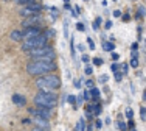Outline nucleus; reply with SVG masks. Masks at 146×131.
<instances>
[{"instance_id":"b1692460","label":"nucleus","mask_w":146,"mask_h":131,"mask_svg":"<svg viewBox=\"0 0 146 131\" xmlns=\"http://www.w3.org/2000/svg\"><path fill=\"white\" fill-rule=\"evenodd\" d=\"M84 74H86V75H92V74H93V69L90 67V66H87V67L84 69Z\"/></svg>"},{"instance_id":"0eeeda50","label":"nucleus","mask_w":146,"mask_h":131,"mask_svg":"<svg viewBox=\"0 0 146 131\" xmlns=\"http://www.w3.org/2000/svg\"><path fill=\"white\" fill-rule=\"evenodd\" d=\"M40 33L42 31H40V28L37 25L27 27V28H23V31H22V41L30 39V37H34V36H37V34H40Z\"/></svg>"},{"instance_id":"7c9ffc66","label":"nucleus","mask_w":146,"mask_h":131,"mask_svg":"<svg viewBox=\"0 0 146 131\" xmlns=\"http://www.w3.org/2000/svg\"><path fill=\"white\" fill-rule=\"evenodd\" d=\"M30 2H33V0H17V3H19L20 6H22V5H27V3H30Z\"/></svg>"},{"instance_id":"39448f33","label":"nucleus","mask_w":146,"mask_h":131,"mask_svg":"<svg viewBox=\"0 0 146 131\" xmlns=\"http://www.w3.org/2000/svg\"><path fill=\"white\" fill-rule=\"evenodd\" d=\"M48 42V37L45 36L44 33L37 34L34 37H30V39H25L22 44V51H30L33 49H37V47H42V45H47Z\"/></svg>"},{"instance_id":"cd10ccee","label":"nucleus","mask_w":146,"mask_h":131,"mask_svg":"<svg viewBox=\"0 0 146 131\" xmlns=\"http://www.w3.org/2000/svg\"><path fill=\"white\" fill-rule=\"evenodd\" d=\"M121 77H123V74H121V72H118V70H115V80L117 81H121Z\"/></svg>"},{"instance_id":"6ab92c4d","label":"nucleus","mask_w":146,"mask_h":131,"mask_svg":"<svg viewBox=\"0 0 146 131\" xmlns=\"http://www.w3.org/2000/svg\"><path fill=\"white\" fill-rule=\"evenodd\" d=\"M131 66L132 67H138V59H137V56H132V59H131Z\"/></svg>"},{"instance_id":"a19ab883","label":"nucleus","mask_w":146,"mask_h":131,"mask_svg":"<svg viewBox=\"0 0 146 131\" xmlns=\"http://www.w3.org/2000/svg\"><path fill=\"white\" fill-rule=\"evenodd\" d=\"M110 69H112V70L115 72V70H118V66H117V64H112V66H110Z\"/></svg>"},{"instance_id":"7ed1b4c3","label":"nucleus","mask_w":146,"mask_h":131,"mask_svg":"<svg viewBox=\"0 0 146 131\" xmlns=\"http://www.w3.org/2000/svg\"><path fill=\"white\" fill-rule=\"evenodd\" d=\"M45 77H40L36 80V86L39 89H44V91H54V89H58L59 86H61V80H59L58 75L51 74V72H48V74H44Z\"/></svg>"},{"instance_id":"423d86ee","label":"nucleus","mask_w":146,"mask_h":131,"mask_svg":"<svg viewBox=\"0 0 146 131\" xmlns=\"http://www.w3.org/2000/svg\"><path fill=\"white\" fill-rule=\"evenodd\" d=\"M40 9H42V5L33 0V2L27 3V5H22V8L19 9V14L22 16V17H28V16H31V14H36V13H39Z\"/></svg>"},{"instance_id":"ddd939ff","label":"nucleus","mask_w":146,"mask_h":131,"mask_svg":"<svg viewBox=\"0 0 146 131\" xmlns=\"http://www.w3.org/2000/svg\"><path fill=\"white\" fill-rule=\"evenodd\" d=\"M103 49H104V51H113L115 50V44L113 42H103Z\"/></svg>"},{"instance_id":"f03ea898","label":"nucleus","mask_w":146,"mask_h":131,"mask_svg":"<svg viewBox=\"0 0 146 131\" xmlns=\"http://www.w3.org/2000/svg\"><path fill=\"white\" fill-rule=\"evenodd\" d=\"M34 105L36 106H44V108H54L58 103V95L54 91H44L40 89L36 95H34Z\"/></svg>"},{"instance_id":"4468645a","label":"nucleus","mask_w":146,"mask_h":131,"mask_svg":"<svg viewBox=\"0 0 146 131\" xmlns=\"http://www.w3.org/2000/svg\"><path fill=\"white\" fill-rule=\"evenodd\" d=\"M89 92H90V97H92L93 100H96V98L100 97V91L95 88V86H93V88H90V89H89Z\"/></svg>"},{"instance_id":"f3484780","label":"nucleus","mask_w":146,"mask_h":131,"mask_svg":"<svg viewBox=\"0 0 146 131\" xmlns=\"http://www.w3.org/2000/svg\"><path fill=\"white\" fill-rule=\"evenodd\" d=\"M76 130H78V131H82V130H86V126H84V120H79V122H78V125H76Z\"/></svg>"},{"instance_id":"4be33fe9","label":"nucleus","mask_w":146,"mask_h":131,"mask_svg":"<svg viewBox=\"0 0 146 131\" xmlns=\"http://www.w3.org/2000/svg\"><path fill=\"white\" fill-rule=\"evenodd\" d=\"M126 117H127V119H132V117H134V111H132L131 108L126 109Z\"/></svg>"},{"instance_id":"9d476101","label":"nucleus","mask_w":146,"mask_h":131,"mask_svg":"<svg viewBox=\"0 0 146 131\" xmlns=\"http://www.w3.org/2000/svg\"><path fill=\"white\" fill-rule=\"evenodd\" d=\"M33 122L36 125V130H50L48 119H44V117H39V116H33Z\"/></svg>"},{"instance_id":"a211bd4d","label":"nucleus","mask_w":146,"mask_h":131,"mask_svg":"<svg viewBox=\"0 0 146 131\" xmlns=\"http://www.w3.org/2000/svg\"><path fill=\"white\" fill-rule=\"evenodd\" d=\"M84 86L87 89H90V88H93V86H95V83H93L92 80H84Z\"/></svg>"},{"instance_id":"2f4dec72","label":"nucleus","mask_w":146,"mask_h":131,"mask_svg":"<svg viewBox=\"0 0 146 131\" xmlns=\"http://www.w3.org/2000/svg\"><path fill=\"white\" fill-rule=\"evenodd\" d=\"M89 61H90V58L87 56V55H82V63H86V64H87Z\"/></svg>"},{"instance_id":"9b49d317","label":"nucleus","mask_w":146,"mask_h":131,"mask_svg":"<svg viewBox=\"0 0 146 131\" xmlns=\"http://www.w3.org/2000/svg\"><path fill=\"white\" fill-rule=\"evenodd\" d=\"M9 39L14 41V42H20V41H22V31H19V30H13V31L9 33Z\"/></svg>"},{"instance_id":"c756f323","label":"nucleus","mask_w":146,"mask_h":131,"mask_svg":"<svg viewBox=\"0 0 146 131\" xmlns=\"http://www.w3.org/2000/svg\"><path fill=\"white\" fill-rule=\"evenodd\" d=\"M112 27H113V23L110 22V20H107V22H106V25H104V28H106V30H110Z\"/></svg>"},{"instance_id":"79ce46f5","label":"nucleus","mask_w":146,"mask_h":131,"mask_svg":"<svg viewBox=\"0 0 146 131\" xmlns=\"http://www.w3.org/2000/svg\"><path fill=\"white\" fill-rule=\"evenodd\" d=\"M75 88L79 89V88H81V83H79V81H75Z\"/></svg>"},{"instance_id":"412c9836","label":"nucleus","mask_w":146,"mask_h":131,"mask_svg":"<svg viewBox=\"0 0 146 131\" xmlns=\"http://www.w3.org/2000/svg\"><path fill=\"white\" fill-rule=\"evenodd\" d=\"M140 117H141V120H146V111H145V106H141V108H140Z\"/></svg>"},{"instance_id":"aec40b11","label":"nucleus","mask_w":146,"mask_h":131,"mask_svg":"<svg viewBox=\"0 0 146 131\" xmlns=\"http://www.w3.org/2000/svg\"><path fill=\"white\" fill-rule=\"evenodd\" d=\"M92 63L95 64V66H101V64H103V59H101V58H93Z\"/></svg>"},{"instance_id":"72a5a7b5","label":"nucleus","mask_w":146,"mask_h":131,"mask_svg":"<svg viewBox=\"0 0 146 131\" xmlns=\"http://www.w3.org/2000/svg\"><path fill=\"white\" fill-rule=\"evenodd\" d=\"M118 58H120V55H118V53H113V51H112V59H113V61H118Z\"/></svg>"},{"instance_id":"4c0bfd02","label":"nucleus","mask_w":146,"mask_h":131,"mask_svg":"<svg viewBox=\"0 0 146 131\" xmlns=\"http://www.w3.org/2000/svg\"><path fill=\"white\" fill-rule=\"evenodd\" d=\"M131 47H132V50H138V44H137V42H134Z\"/></svg>"},{"instance_id":"c85d7f7f","label":"nucleus","mask_w":146,"mask_h":131,"mask_svg":"<svg viewBox=\"0 0 146 131\" xmlns=\"http://www.w3.org/2000/svg\"><path fill=\"white\" fill-rule=\"evenodd\" d=\"M82 97H84V100H87V102H89L90 98H92V97H90V92H89V91H84V94H82Z\"/></svg>"},{"instance_id":"20e7f679","label":"nucleus","mask_w":146,"mask_h":131,"mask_svg":"<svg viewBox=\"0 0 146 131\" xmlns=\"http://www.w3.org/2000/svg\"><path fill=\"white\" fill-rule=\"evenodd\" d=\"M28 55H30L31 59H44V61H53L56 58L54 49L53 47H48V45H42V47L30 50Z\"/></svg>"},{"instance_id":"f257e3e1","label":"nucleus","mask_w":146,"mask_h":131,"mask_svg":"<svg viewBox=\"0 0 146 131\" xmlns=\"http://www.w3.org/2000/svg\"><path fill=\"white\" fill-rule=\"evenodd\" d=\"M56 63L53 61H44V59H33L30 64H27V72L31 77H39V75L48 74V72L56 70Z\"/></svg>"},{"instance_id":"bb28decb","label":"nucleus","mask_w":146,"mask_h":131,"mask_svg":"<svg viewBox=\"0 0 146 131\" xmlns=\"http://www.w3.org/2000/svg\"><path fill=\"white\" fill-rule=\"evenodd\" d=\"M64 34H65V36H68V22H67V20L64 22Z\"/></svg>"},{"instance_id":"a18cd8bd","label":"nucleus","mask_w":146,"mask_h":131,"mask_svg":"<svg viewBox=\"0 0 146 131\" xmlns=\"http://www.w3.org/2000/svg\"><path fill=\"white\" fill-rule=\"evenodd\" d=\"M84 2H89V0H84Z\"/></svg>"},{"instance_id":"58836bf2","label":"nucleus","mask_w":146,"mask_h":131,"mask_svg":"<svg viewBox=\"0 0 146 131\" xmlns=\"http://www.w3.org/2000/svg\"><path fill=\"white\" fill-rule=\"evenodd\" d=\"M100 80H101L103 83H106L107 81V75H101V78H100Z\"/></svg>"},{"instance_id":"393cba45","label":"nucleus","mask_w":146,"mask_h":131,"mask_svg":"<svg viewBox=\"0 0 146 131\" xmlns=\"http://www.w3.org/2000/svg\"><path fill=\"white\" fill-rule=\"evenodd\" d=\"M93 126H95L96 130H101V128H103V122H101V120H96L95 125H93Z\"/></svg>"},{"instance_id":"49530a36","label":"nucleus","mask_w":146,"mask_h":131,"mask_svg":"<svg viewBox=\"0 0 146 131\" xmlns=\"http://www.w3.org/2000/svg\"><path fill=\"white\" fill-rule=\"evenodd\" d=\"M113 2H117V0H113Z\"/></svg>"},{"instance_id":"1a4fd4ad","label":"nucleus","mask_w":146,"mask_h":131,"mask_svg":"<svg viewBox=\"0 0 146 131\" xmlns=\"http://www.w3.org/2000/svg\"><path fill=\"white\" fill-rule=\"evenodd\" d=\"M30 114H31V116L44 117V119H50L51 112H50V108H44V106H36V109H30Z\"/></svg>"},{"instance_id":"2eb2a0df","label":"nucleus","mask_w":146,"mask_h":131,"mask_svg":"<svg viewBox=\"0 0 146 131\" xmlns=\"http://www.w3.org/2000/svg\"><path fill=\"white\" fill-rule=\"evenodd\" d=\"M67 102L70 103L73 108H76V97H75V95H68V97H67Z\"/></svg>"},{"instance_id":"dca6fc26","label":"nucleus","mask_w":146,"mask_h":131,"mask_svg":"<svg viewBox=\"0 0 146 131\" xmlns=\"http://www.w3.org/2000/svg\"><path fill=\"white\" fill-rule=\"evenodd\" d=\"M100 25H101V17H98V19H95V22H93V27H92V28L95 30V31H98Z\"/></svg>"},{"instance_id":"c9c22d12","label":"nucleus","mask_w":146,"mask_h":131,"mask_svg":"<svg viewBox=\"0 0 146 131\" xmlns=\"http://www.w3.org/2000/svg\"><path fill=\"white\" fill-rule=\"evenodd\" d=\"M129 120H131V119H129ZM126 128H131V130H134V128H135V126H134V122H132V120L129 122V125H127Z\"/></svg>"},{"instance_id":"c03bdc74","label":"nucleus","mask_w":146,"mask_h":131,"mask_svg":"<svg viewBox=\"0 0 146 131\" xmlns=\"http://www.w3.org/2000/svg\"><path fill=\"white\" fill-rule=\"evenodd\" d=\"M64 2H65V3H68V2H70V0H64Z\"/></svg>"},{"instance_id":"e433bc0d","label":"nucleus","mask_w":146,"mask_h":131,"mask_svg":"<svg viewBox=\"0 0 146 131\" xmlns=\"http://www.w3.org/2000/svg\"><path fill=\"white\" fill-rule=\"evenodd\" d=\"M138 13H140V16H145V8H143V6H140V9H138Z\"/></svg>"},{"instance_id":"f704fd0d","label":"nucleus","mask_w":146,"mask_h":131,"mask_svg":"<svg viewBox=\"0 0 146 131\" xmlns=\"http://www.w3.org/2000/svg\"><path fill=\"white\" fill-rule=\"evenodd\" d=\"M93 109H95L93 105H87V112H93Z\"/></svg>"},{"instance_id":"473e14b6","label":"nucleus","mask_w":146,"mask_h":131,"mask_svg":"<svg viewBox=\"0 0 146 131\" xmlns=\"http://www.w3.org/2000/svg\"><path fill=\"white\" fill-rule=\"evenodd\" d=\"M118 130H126V125L124 123H121V122H118V126H117Z\"/></svg>"},{"instance_id":"6e6552de","label":"nucleus","mask_w":146,"mask_h":131,"mask_svg":"<svg viewBox=\"0 0 146 131\" xmlns=\"http://www.w3.org/2000/svg\"><path fill=\"white\" fill-rule=\"evenodd\" d=\"M39 22H40V14L36 13V14H31L28 17H25V20H22V27L23 28H27V27H34Z\"/></svg>"},{"instance_id":"5701e85b","label":"nucleus","mask_w":146,"mask_h":131,"mask_svg":"<svg viewBox=\"0 0 146 131\" xmlns=\"http://www.w3.org/2000/svg\"><path fill=\"white\" fill-rule=\"evenodd\" d=\"M87 44H89V47H90V50H95V42H93L90 37H87Z\"/></svg>"},{"instance_id":"a878e982","label":"nucleus","mask_w":146,"mask_h":131,"mask_svg":"<svg viewBox=\"0 0 146 131\" xmlns=\"http://www.w3.org/2000/svg\"><path fill=\"white\" fill-rule=\"evenodd\" d=\"M76 28H78L79 31H86V27H84V23H81V22H79V23H76Z\"/></svg>"},{"instance_id":"ea45409f","label":"nucleus","mask_w":146,"mask_h":131,"mask_svg":"<svg viewBox=\"0 0 146 131\" xmlns=\"http://www.w3.org/2000/svg\"><path fill=\"white\" fill-rule=\"evenodd\" d=\"M113 16H115V17H120V16H121V11H118V9H117V11H113Z\"/></svg>"},{"instance_id":"37998d69","label":"nucleus","mask_w":146,"mask_h":131,"mask_svg":"<svg viewBox=\"0 0 146 131\" xmlns=\"http://www.w3.org/2000/svg\"><path fill=\"white\" fill-rule=\"evenodd\" d=\"M72 56H75V45H73V42H72Z\"/></svg>"},{"instance_id":"f8f14e48","label":"nucleus","mask_w":146,"mask_h":131,"mask_svg":"<svg viewBox=\"0 0 146 131\" xmlns=\"http://www.w3.org/2000/svg\"><path fill=\"white\" fill-rule=\"evenodd\" d=\"M13 102H14V105H17V106H23L27 103V100H25V97H22V95L14 94L13 95Z\"/></svg>"}]
</instances>
